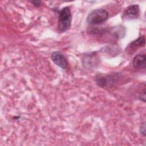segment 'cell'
Masks as SVG:
<instances>
[{"instance_id":"9","label":"cell","mask_w":146,"mask_h":146,"mask_svg":"<svg viewBox=\"0 0 146 146\" xmlns=\"http://www.w3.org/2000/svg\"><path fill=\"white\" fill-rule=\"evenodd\" d=\"M139 99L143 100L144 102H145V90H143V91L141 92V94L139 96Z\"/></svg>"},{"instance_id":"6","label":"cell","mask_w":146,"mask_h":146,"mask_svg":"<svg viewBox=\"0 0 146 146\" xmlns=\"http://www.w3.org/2000/svg\"><path fill=\"white\" fill-rule=\"evenodd\" d=\"M145 39L144 36H140L136 40L131 42L127 47L126 51L129 53L134 52L137 49L140 47H141L145 45Z\"/></svg>"},{"instance_id":"3","label":"cell","mask_w":146,"mask_h":146,"mask_svg":"<svg viewBox=\"0 0 146 146\" xmlns=\"http://www.w3.org/2000/svg\"><path fill=\"white\" fill-rule=\"evenodd\" d=\"M119 78V74L115 73L111 75H99L96 78V83L100 87H110Z\"/></svg>"},{"instance_id":"4","label":"cell","mask_w":146,"mask_h":146,"mask_svg":"<svg viewBox=\"0 0 146 146\" xmlns=\"http://www.w3.org/2000/svg\"><path fill=\"white\" fill-rule=\"evenodd\" d=\"M140 15V8L137 4L129 6L123 12V18L127 20L137 19Z\"/></svg>"},{"instance_id":"7","label":"cell","mask_w":146,"mask_h":146,"mask_svg":"<svg viewBox=\"0 0 146 146\" xmlns=\"http://www.w3.org/2000/svg\"><path fill=\"white\" fill-rule=\"evenodd\" d=\"M132 66L135 68L136 69L145 68V54H140L135 55L132 60Z\"/></svg>"},{"instance_id":"2","label":"cell","mask_w":146,"mask_h":146,"mask_svg":"<svg viewBox=\"0 0 146 146\" xmlns=\"http://www.w3.org/2000/svg\"><path fill=\"white\" fill-rule=\"evenodd\" d=\"M108 18V11L104 9L92 10L87 17V22L90 25H98L106 22Z\"/></svg>"},{"instance_id":"1","label":"cell","mask_w":146,"mask_h":146,"mask_svg":"<svg viewBox=\"0 0 146 146\" xmlns=\"http://www.w3.org/2000/svg\"><path fill=\"white\" fill-rule=\"evenodd\" d=\"M72 21V15L70 7H64L62 8L58 16V29L60 33L67 31L71 26Z\"/></svg>"},{"instance_id":"10","label":"cell","mask_w":146,"mask_h":146,"mask_svg":"<svg viewBox=\"0 0 146 146\" xmlns=\"http://www.w3.org/2000/svg\"><path fill=\"white\" fill-rule=\"evenodd\" d=\"M31 2L36 7H38L41 5V2L40 1H32Z\"/></svg>"},{"instance_id":"8","label":"cell","mask_w":146,"mask_h":146,"mask_svg":"<svg viewBox=\"0 0 146 146\" xmlns=\"http://www.w3.org/2000/svg\"><path fill=\"white\" fill-rule=\"evenodd\" d=\"M140 133L144 136H145V123H141L140 128H139Z\"/></svg>"},{"instance_id":"5","label":"cell","mask_w":146,"mask_h":146,"mask_svg":"<svg viewBox=\"0 0 146 146\" xmlns=\"http://www.w3.org/2000/svg\"><path fill=\"white\" fill-rule=\"evenodd\" d=\"M51 59L53 63L63 70L66 69L68 62L65 56L59 51H54L51 55Z\"/></svg>"}]
</instances>
